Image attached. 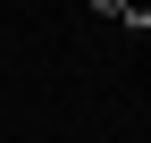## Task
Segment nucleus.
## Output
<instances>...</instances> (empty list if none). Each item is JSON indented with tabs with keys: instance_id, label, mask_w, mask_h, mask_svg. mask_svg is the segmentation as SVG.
Segmentation results:
<instances>
[{
	"instance_id": "obj_1",
	"label": "nucleus",
	"mask_w": 151,
	"mask_h": 143,
	"mask_svg": "<svg viewBox=\"0 0 151 143\" xmlns=\"http://www.w3.org/2000/svg\"><path fill=\"white\" fill-rule=\"evenodd\" d=\"M84 9H101V17H118V25H126V9H134V0H84Z\"/></svg>"
}]
</instances>
